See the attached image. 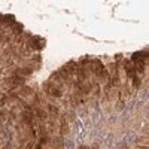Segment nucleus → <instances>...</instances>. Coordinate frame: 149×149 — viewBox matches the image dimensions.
I'll return each instance as SVG.
<instances>
[{
  "label": "nucleus",
  "instance_id": "obj_1",
  "mask_svg": "<svg viewBox=\"0 0 149 149\" xmlns=\"http://www.w3.org/2000/svg\"><path fill=\"white\" fill-rule=\"evenodd\" d=\"M124 70H125L127 76L133 81V86H134V88H140V85H142L140 78H139V74L136 73L134 66H133V63L130 60H124Z\"/></svg>",
  "mask_w": 149,
  "mask_h": 149
},
{
  "label": "nucleus",
  "instance_id": "obj_2",
  "mask_svg": "<svg viewBox=\"0 0 149 149\" xmlns=\"http://www.w3.org/2000/svg\"><path fill=\"white\" fill-rule=\"evenodd\" d=\"M24 85H26V78L18 76V74H14V76L5 79L2 86L5 90H15V88H21V86H24Z\"/></svg>",
  "mask_w": 149,
  "mask_h": 149
},
{
  "label": "nucleus",
  "instance_id": "obj_3",
  "mask_svg": "<svg viewBox=\"0 0 149 149\" xmlns=\"http://www.w3.org/2000/svg\"><path fill=\"white\" fill-rule=\"evenodd\" d=\"M43 90L48 95H51V97H55V98H60V97H63V90L60 88V86H57L54 82L51 81H48L45 85H43Z\"/></svg>",
  "mask_w": 149,
  "mask_h": 149
},
{
  "label": "nucleus",
  "instance_id": "obj_4",
  "mask_svg": "<svg viewBox=\"0 0 149 149\" xmlns=\"http://www.w3.org/2000/svg\"><path fill=\"white\" fill-rule=\"evenodd\" d=\"M21 121L26 127H33L34 124V113L33 110H24L21 112Z\"/></svg>",
  "mask_w": 149,
  "mask_h": 149
},
{
  "label": "nucleus",
  "instance_id": "obj_5",
  "mask_svg": "<svg viewBox=\"0 0 149 149\" xmlns=\"http://www.w3.org/2000/svg\"><path fill=\"white\" fill-rule=\"evenodd\" d=\"M19 97H33L34 95V90L31 88V86H29V85H24V86H21L19 88Z\"/></svg>",
  "mask_w": 149,
  "mask_h": 149
},
{
  "label": "nucleus",
  "instance_id": "obj_6",
  "mask_svg": "<svg viewBox=\"0 0 149 149\" xmlns=\"http://www.w3.org/2000/svg\"><path fill=\"white\" fill-rule=\"evenodd\" d=\"M33 73V69L31 67H19V69H17L15 70V74H18V76H22V78H26V76H29V74H31Z\"/></svg>",
  "mask_w": 149,
  "mask_h": 149
},
{
  "label": "nucleus",
  "instance_id": "obj_7",
  "mask_svg": "<svg viewBox=\"0 0 149 149\" xmlns=\"http://www.w3.org/2000/svg\"><path fill=\"white\" fill-rule=\"evenodd\" d=\"M46 104V110L49 112V116H52V118H55L58 113H60V110H58V107L57 106H54V104H51V103H45Z\"/></svg>",
  "mask_w": 149,
  "mask_h": 149
},
{
  "label": "nucleus",
  "instance_id": "obj_8",
  "mask_svg": "<svg viewBox=\"0 0 149 149\" xmlns=\"http://www.w3.org/2000/svg\"><path fill=\"white\" fill-rule=\"evenodd\" d=\"M69 131H70V130H69V124H67V122H63V124H61V130H60V134H61V136H66Z\"/></svg>",
  "mask_w": 149,
  "mask_h": 149
},
{
  "label": "nucleus",
  "instance_id": "obj_9",
  "mask_svg": "<svg viewBox=\"0 0 149 149\" xmlns=\"http://www.w3.org/2000/svg\"><path fill=\"white\" fill-rule=\"evenodd\" d=\"M78 149H90V148H88V146H84V145H82V146H79Z\"/></svg>",
  "mask_w": 149,
  "mask_h": 149
},
{
  "label": "nucleus",
  "instance_id": "obj_10",
  "mask_svg": "<svg viewBox=\"0 0 149 149\" xmlns=\"http://www.w3.org/2000/svg\"><path fill=\"white\" fill-rule=\"evenodd\" d=\"M54 149H63V148H58V146H55V148H54Z\"/></svg>",
  "mask_w": 149,
  "mask_h": 149
}]
</instances>
